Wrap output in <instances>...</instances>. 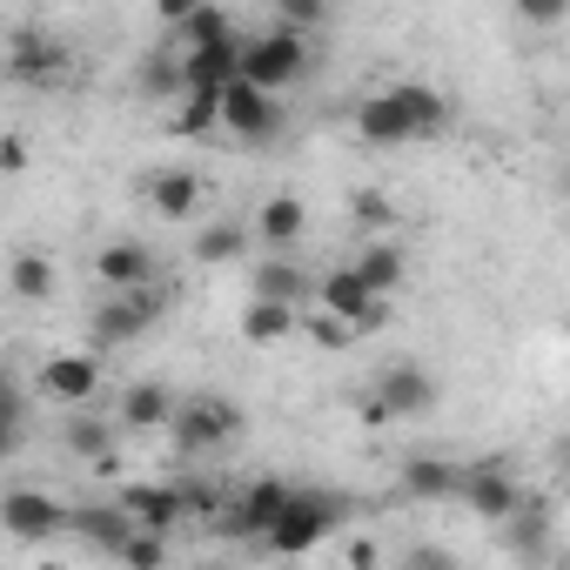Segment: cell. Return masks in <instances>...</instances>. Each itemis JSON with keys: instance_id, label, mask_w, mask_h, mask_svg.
I'll use <instances>...</instances> for the list:
<instances>
[{"instance_id": "1", "label": "cell", "mask_w": 570, "mask_h": 570, "mask_svg": "<svg viewBox=\"0 0 570 570\" xmlns=\"http://www.w3.org/2000/svg\"><path fill=\"white\" fill-rule=\"evenodd\" d=\"M350 517V503L343 497H330V490H296V503L282 510V523L262 537L275 557H309L323 537H336V523Z\"/></svg>"}, {"instance_id": "2", "label": "cell", "mask_w": 570, "mask_h": 570, "mask_svg": "<svg viewBox=\"0 0 570 570\" xmlns=\"http://www.w3.org/2000/svg\"><path fill=\"white\" fill-rule=\"evenodd\" d=\"M303 68H309V41H303V35H289V28L255 35V41H248V55H242V81H248V88H262V95H282L289 81H303Z\"/></svg>"}, {"instance_id": "3", "label": "cell", "mask_w": 570, "mask_h": 570, "mask_svg": "<svg viewBox=\"0 0 570 570\" xmlns=\"http://www.w3.org/2000/svg\"><path fill=\"white\" fill-rule=\"evenodd\" d=\"M242 430V410L228 403V396H195V403H181L175 410V450H188V456H208V450H222L228 436Z\"/></svg>"}, {"instance_id": "4", "label": "cell", "mask_w": 570, "mask_h": 570, "mask_svg": "<svg viewBox=\"0 0 570 570\" xmlns=\"http://www.w3.org/2000/svg\"><path fill=\"white\" fill-rule=\"evenodd\" d=\"M168 316V289H135V296H108L95 309V343L101 350H121L135 336H148V323Z\"/></svg>"}, {"instance_id": "5", "label": "cell", "mask_w": 570, "mask_h": 570, "mask_svg": "<svg viewBox=\"0 0 570 570\" xmlns=\"http://www.w3.org/2000/svg\"><path fill=\"white\" fill-rule=\"evenodd\" d=\"M316 303H323V316H336V323H350L356 336L383 323V296L370 289V282H363L356 268H330V275L316 282Z\"/></svg>"}, {"instance_id": "6", "label": "cell", "mask_w": 570, "mask_h": 570, "mask_svg": "<svg viewBox=\"0 0 570 570\" xmlns=\"http://www.w3.org/2000/svg\"><path fill=\"white\" fill-rule=\"evenodd\" d=\"M0 523H8L14 543H48V537L75 530V510H61V503L41 497V490H8V503H0Z\"/></svg>"}, {"instance_id": "7", "label": "cell", "mask_w": 570, "mask_h": 570, "mask_svg": "<svg viewBox=\"0 0 570 570\" xmlns=\"http://www.w3.org/2000/svg\"><path fill=\"white\" fill-rule=\"evenodd\" d=\"M289 503H296V483H289V476H255V483L242 490V503H235L222 523H228L235 537H268Z\"/></svg>"}, {"instance_id": "8", "label": "cell", "mask_w": 570, "mask_h": 570, "mask_svg": "<svg viewBox=\"0 0 570 570\" xmlns=\"http://www.w3.org/2000/svg\"><path fill=\"white\" fill-rule=\"evenodd\" d=\"M68 48L61 41H48V35H35V28H21L14 41H8V75L21 81V88H55V81H68Z\"/></svg>"}, {"instance_id": "9", "label": "cell", "mask_w": 570, "mask_h": 570, "mask_svg": "<svg viewBox=\"0 0 570 570\" xmlns=\"http://www.w3.org/2000/svg\"><path fill=\"white\" fill-rule=\"evenodd\" d=\"M222 128L235 135V141H275L282 135V108H275V95H262V88H248V81H235L228 95H222Z\"/></svg>"}, {"instance_id": "10", "label": "cell", "mask_w": 570, "mask_h": 570, "mask_svg": "<svg viewBox=\"0 0 570 570\" xmlns=\"http://www.w3.org/2000/svg\"><path fill=\"white\" fill-rule=\"evenodd\" d=\"M376 396L390 403V416H430V410L443 403V383H436L423 363H390V370L376 376Z\"/></svg>"}, {"instance_id": "11", "label": "cell", "mask_w": 570, "mask_h": 570, "mask_svg": "<svg viewBox=\"0 0 570 570\" xmlns=\"http://www.w3.org/2000/svg\"><path fill=\"white\" fill-rule=\"evenodd\" d=\"M242 55H248V41H222V48L181 55V81H188V95H208V101H222V95L242 81Z\"/></svg>"}, {"instance_id": "12", "label": "cell", "mask_w": 570, "mask_h": 570, "mask_svg": "<svg viewBox=\"0 0 570 570\" xmlns=\"http://www.w3.org/2000/svg\"><path fill=\"white\" fill-rule=\"evenodd\" d=\"M41 390H48L55 403H88V396L101 390V356H88V350H55V356L41 363Z\"/></svg>"}, {"instance_id": "13", "label": "cell", "mask_w": 570, "mask_h": 570, "mask_svg": "<svg viewBox=\"0 0 570 570\" xmlns=\"http://www.w3.org/2000/svg\"><path fill=\"white\" fill-rule=\"evenodd\" d=\"M121 510L135 517V530L168 537V530L181 523V510H188V490H181V483H128V490H121Z\"/></svg>"}, {"instance_id": "14", "label": "cell", "mask_w": 570, "mask_h": 570, "mask_svg": "<svg viewBox=\"0 0 570 570\" xmlns=\"http://www.w3.org/2000/svg\"><path fill=\"white\" fill-rule=\"evenodd\" d=\"M463 503L483 517V523H517V510H523V490H517V476L510 470H470V483H463Z\"/></svg>"}, {"instance_id": "15", "label": "cell", "mask_w": 570, "mask_h": 570, "mask_svg": "<svg viewBox=\"0 0 570 570\" xmlns=\"http://www.w3.org/2000/svg\"><path fill=\"white\" fill-rule=\"evenodd\" d=\"M95 275L108 282V289H121V296L155 289V255H148L141 242H108V248L95 255Z\"/></svg>"}, {"instance_id": "16", "label": "cell", "mask_w": 570, "mask_h": 570, "mask_svg": "<svg viewBox=\"0 0 570 570\" xmlns=\"http://www.w3.org/2000/svg\"><path fill=\"white\" fill-rule=\"evenodd\" d=\"M356 135L376 141V148H403V141H416V128H410V115H403L396 95H370V101L356 108Z\"/></svg>"}, {"instance_id": "17", "label": "cell", "mask_w": 570, "mask_h": 570, "mask_svg": "<svg viewBox=\"0 0 570 570\" xmlns=\"http://www.w3.org/2000/svg\"><path fill=\"white\" fill-rule=\"evenodd\" d=\"M463 483H470V470H456V463H443V456H410V463H403V490H410L416 503L463 497Z\"/></svg>"}, {"instance_id": "18", "label": "cell", "mask_w": 570, "mask_h": 570, "mask_svg": "<svg viewBox=\"0 0 570 570\" xmlns=\"http://www.w3.org/2000/svg\"><path fill=\"white\" fill-rule=\"evenodd\" d=\"M175 396H168V383H135L128 396H121V430H175Z\"/></svg>"}, {"instance_id": "19", "label": "cell", "mask_w": 570, "mask_h": 570, "mask_svg": "<svg viewBox=\"0 0 570 570\" xmlns=\"http://www.w3.org/2000/svg\"><path fill=\"white\" fill-rule=\"evenodd\" d=\"M61 443H68L81 463H95L101 476H115V470H121L115 436H108V423H101V416H68V423H61Z\"/></svg>"}, {"instance_id": "20", "label": "cell", "mask_w": 570, "mask_h": 570, "mask_svg": "<svg viewBox=\"0 0 570 570\" xmlns=\"http://www.w3.org/2000/svg\"><path fill=\"white\" fill-rule=\"evenodd\" d=\"M303 228H309V208H303L296 195H268V202L255 208V235H262L268 248H289Z\"/></svg>"}, {"instance_id": "21", "label": "cell", "mask_w": 570, "mask_h": 570, "mask_svg": "<svg viewBox=\"0 0 570 570\" xmlns=\"http://www.w3.org/2000/svg\"><path fill=\"white\" fill-rule=\"evenodd\" d=\"M148 202H155L161 222H195V208H202V181H195L188 168H168V175H155Z\"/></svg>"}, {"instance_id": "22", "label": "cell", "mask_w": 570, "mask_h": 570, "mask_svg": "<svg viewBox=\"0 0 570 570\" xmlns=\"http://www.w3.org/2000/svg\"><path fill=\"white\" fill-rule=\"evenodd\" d=\"M303 330V316L289 309V303H262V296H248V309H242V343H282V336H296Z\"/></svg>"}, {"instance_id": "23", "label": "cell", "mask_w": 570, "mask_h": 570, "mask_svg": "<svg viewBox=\"0 0 570 570\" xmlns=\"http://www.w3.org/2000/svg\"><path fill=\"white\" fill-rule=\"evenodd\" d=\"M350 268H356V275L370 282V289H376V296H390V289H396V282L410 275V255H403L396 242H363V255H356Z\"/></svg>"}, {"instance_id": "24", "label": "cell", "mask_w": 570, "mask_h": 570, "mask_svg": "<svg viewBox=\"0 0 570 570\" xmlns=\"http://www.w3.org/2000/svg\"><path fill=\"white\" fill-rule=\"evenodd\" d=\"M75 530H81L88 543H101V550L121 557V543L135 537V517H128L121 503H95V510H75Z\"/></svg>"}, {"instance_id": "25", "label": "cell", "mask_w": 570, "mask_h": 570, "mask_svg": "<svg viewBox=\"0 0 570 570\" xmlns=\"http://www.w3.org/2000/svg\"><path fill=\"white\" fill-rule=\"evenodd\" d=\"M181 55H202V48H222V41H235V21H228V8H195L181 28Z\"/></svg>"}, {"instance_id": "26", "label": "cell", "mask_w": 570, "mask_h": 570, "mask_svg": "<svg viewBox=\"0 0 570 570\" xmlns=\"http://www.w3.org/2000/svg\"><path fill=\"white\" fill-rule=\"evenodd\" d=\"M390 95L403 101V115H410L416 141H423V135H436V128H443V115H450V101H443L436 88H423V81H403V88H390Z\"/></svg>"}, {"instance_id": "27", "label": "cell", "mask_w": 570, "mask_h": 570, "mask_svg": "<svg viewBox=\"0 0 570 570\" xmlns=\"http://www.w3.org/2000/svg\"><path fill=\"white\" fill-rule=\"evenodd\" d=\"M303 289H309V282H303L296 262H262V268H255V296H262V303H289V309H296Z\"/></svg>"}, {"instance_id": "28", "label": "cell", "mask_w": 570, "mask_h": 570, "mask_svg": "<svg viewBox=\"0 0 570 570\" xmlns=\"http://www.w3.org/2000/svg\"><path fill=\"white\" fill-rule=\"evenodd\" d=\"M8 282H14L21 303H48V296H55V262H48V255H14Z\"/></svg>"}, {"instance_id": "29", "label": "cell", "mask_w": 570, "mask_h": 570, "mask_svg": "<svg viewBox=\"0 0 570 570\" xmlns=\"http://www.w3.org/2000/svg\"><path fill=\"white\" fill-rule=\"evenodd\" d=\"M242 248H248V235H242L235 222H215V228H202V235H195V262H208V268L242 262Z\"/></svg>"}, {"instance_id": "30", "label": "cell", "mask_w": 570, "mask_h": 570, "mask_svg": "<svg viewBox=\"0 0 570 570\" xmlns=\"http://www.w3.org/2000/svg\"><path fill=\"white\" fill-rule=\"evenodd\" d=\"M350 222H356V228H363V235L376 242V235H383V228L396 222V208H390V195H376V188H363V195H350Z\"/></svg>"}, {"instance_id": "31", "label": "cell", "mask_w": 570, "mask_h": 570, "mask_svg": "<svg viewBox=\"0 0 570 570\" xmlns=\"http://www.w3.org/2000/svg\"><path fill=\"white\" fill-rule=\"evenodd\" d=\"M121 570H168V537L135 530V537L121 543Z\"/></svg>"}, {"instance_id": "32", "label": "cell", "mask_w": 570, "mask_h": 570, "mask_svg": "<svg viewBox=\"0 0 570 570\" xmlns=\"http://www.w3.org/2000/svg\"><path fill=\"white\" fill-rule=\"evenodd\" d=\"M141 88H148V95H188V81H181V61H168V55H148V61H141Z\"/></svg>"}, {"instance_id": "33", "label": "cell", "mask_w": 570, "mask_h": 570, "mask_svg": "<svg viewBox=\"0 0 570 570\" xmlns=\"http://www.w3.org/2000/svg\"><path fill=\"white\" fill-rule=\"evenodd\" d=\"M222 121V101H208V95H181V115L168 121L175 135H202V128H215Z\"/></svg>"}, {"instance_id": "34", "label": "cell", "mask_w": 570, "mask_h": 570, "mask_svg": "<svg viewBox=\"0 0 570 570\" xmlns=\"http://www.w3.org/2000/svg\"><path fill=\"white\" fill-rule=\"evenodd\" d=\"M303 330H309V343H316V350H350V343H356V330H350V323H336V316H323V309H316Z\"/></svg>"}, {"instance_id": "35", "label": "cell", "mask_w": 570, "mask_h": 570, "mask_svg": "<svg viewBox=\"0 0 570 570\" xmlns=\"http://www.w3.org/2000/svg\"><path fill=\"white\" fill-rule=\"evenodd\" d=\"M275 14L289 35H309V28H323V0H275Z\"/></svg>"}, {"instance_id": "36", "label": "cell", "mask_w": 570, "mask_h": 570, "mask_svg": "<svg viewBox=\"0 0 570 570\" xmlns=\"http://www.w3.org/2000/svg\"><path fill=\"white\" fill-rule=\"evenodd\" d=\"M517 21H530V28H557V21H563V0H517Z\"/></svg>"}, {"instance_id": "37", "label": "cell", "mask_w": 570, "mask_h": 570, "mask_svg": "<svg viewBox=\"0 0 570 570\" xmlns=\"http://www.w3.org/2000/svg\"><path fill=\"white\" fill-rule=\"evenodd\" d=\"M21 436H28V396L21 383H8V450H21Z\"/></svg>"}, {"instance_id": "38", "label": "cell", "mask_w": 570, "mask_h": 570, "mask_svg": "<svg viewBox=\"0 0 570 570\" xmlns=\"http://www.w3.org/2000/svg\"><path fill=\"white\" fill-rule=\"evenodd\" d=\"M510 543H517V550L543 543V510H530V503H523V510H517V537H510Z\"/></svg>"}, {"instance_id": "39", "label": "cell", "mask_w": 570, "mask_h": 570, "mask_svg": "<svg viewBox=\"0 0 570 570\" xmlns=\"http://www.w3.org/2000/svg\"><path fill=\"white\" fill-rule=\"evenodd\" d=\"M0 168H8V175L28 168V141H21V135H0Z\"/></svg>"}, {"instance_id": "40", "label": "cell", "mask_w": 570, "mask_h": 570, "mask_svg": "<svg viewBox=\"0 0 570 570\" xmlns=\"http://www.w3.org/2000/svg\"><path fill=\"white\" fill-rule=\"evenodd\" d=\"M363 423H370V430H383V423H396V416H390V403H383V396H376V390H370V396H363Z\"/></svg>"}, {"instance_id": "41", "label": "cell", "mask_w": 570, "mask_h": 570, "mask_svg": "<svg viewBox=\"0 0 570 570\" xmlns=\"http://www.w3.org/2000/svg\"><path fill=\"white\" fill-rule=\"evenodd\" d=\"M410 570H450V557H443V550H416Z\"/></svg>"}]
</instances>
